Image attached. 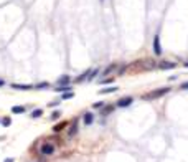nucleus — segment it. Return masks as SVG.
<instances>
[{
    "label": "nucleus",
    "mask_w": 188,
    "mask_h": 162,
    "mask_svg": "<svg viewBox=\"0 0 188 162\" xmlns=\"http://www.w3.org/2000/svg\"><path fill=\"white\" fill-rule=\"evenodd\" d=\"M40 154H41L43 157H50V156H53L54 154V144L53 142H45V144H41V147H40Z\"/></svg>",
    "instance_id": "obj_1"
},
{
    "label": "nucleus",
    "mask_w": 188,
    "mask_h": 162,
    "mask_svg": "<svg viewBox=\"0 0 188 162\" xmlns=\"http://www.w3.org/2000/svg\"><path fill=\"white\" fill-rule=\"evenodd\" d=\"M154 53L155 55H162V46H160V37L155 35L154 37Z\"/></svg>",
    "instance_id": "obj_2"
},
{
    "label": "nucleus",
    "mask_w": 188,
    "mask_h": 162,
    "mask_svg": "<svg viewBox=\"0 0 188 162\" xmlns=\"http://www.w3.org/2000/svg\"><path fill=\"white\" fill-rule=\"evenodd\" d=\"M132 101H134L132 98H122V99L117 101V106H119V108H125V106H130Z\"/></svg>",
    "instance_id": "obj_3"
},
{
    "label": "nucleus",
    "mask_w": 188,
    "mask_h": 162,
    "mask_svg": "<svg viewBox=\"0 0 188 162\" xmlns=\"http://www.w3.org/2000/svg\"><path fill=\"white\" fill-rule=\"evenodd\" d=\"M83 121H84V124H86V126L92 124V121H94V116H92V112H84Z\"/></svg>",
    "instance_id": "obj_4"
},
{
    "label": "nucleus",
    "mask_w": 188,
    "mask_h": 162,
    "mask_svg": "<svg viewBox=\"0 0 188 162\" xmlns=\"http://www.w3.org/2000/svg\"><path fill=\"white\" fill-rule=\"evenodd\" d=\"M54 91L56 93H69L71 91V86L69 84H59L58 88H54Z\"/></svg>",
    "instance_id": "obj_5"
},
{
    "label": "nucleus",
    "mask_w": 188,
    "mask_h": 162,
    "mask_svg": "<svg viewBox=\"0 0 188 162\" xmlns=\"http://www.w3.org/2000/svg\"><path fill=\"white\" fill-rule=\"evenodd\" d=\"M12 88L21 89V91H28V89H31V88H35V86H30V84H12Z\"/></svg>",
    "instance_id": "obj_6"
},
{
    "label": "nucleus",
    "mask_w": 188,
    "mask_h": 162,
    "mask_svg": "<svg viewBox=\"0 0 188 162\" xmlns=\"http://www.w3.org/2000/svg\"><path fill=\"white\" fill-rule=\"evenodd\" d=\"M76 132H78V124H76V122H73V124L69 126V129H68V136L73 137Z\"/></svg>",
    "instance_id": "obj_7"
},
{
    "label": "nucleus",
    "mask_w": 188,
    "mask_h": 162,
    "mask_svg": "<svg viewBox=\"0 0 188 162\" xmlns=\"http://www.w3.org/2000/svg\"><path fill=\"white\" fill-rule=\"evenodd\" d=\"M168 91H170V88H162V89H159V91L152 93V96H154V98H159V96L165 94V93H168Z\"/></svg>",
    "instance_id": "obj_8"
},
{
    "label": "nucleus",
    "mask_w": 188,
    "mask_h": 162,
    "mask_svg": "<svg viewBox=\"0 0 188 162\" xmlns=\"http://www.w3.org/2000/svg\"><path fill=\"white\" fill-rule=\"evenodd\" d=\"M12 112L13 114H23V112H25V106H13Z\"/></svg>",
    "instance_id": "obj_9"
},
{
    "label": "nucleus",
    "mask_w": 188,
    "mask_h": 162,
    "mask_svg": "<svg viewBox=\"0 0 188 162\" xmlns=\"http://www.w3.org/2000/svg\"><path fill=\"white\" fill-rule=\"evenodd\" d=\"M117 91V88L112 86V88H104V89H101L99 94H109V93H116Z\"/></svg>",
    "instance_id": "obj_10"
},
{
    "label": "nucleus",
    "mask_w": 188,
    "mask_h": 162,
    "mask_svg": "<svg viewBox=\"0 0 188 162\" xmlns=\"http://www.w3.org/2000/svg\"><path fill=\"white\" fill-rule=\"evenodd\" d=\"M64 127H66V122H61V124H56L53 129H54V132H59V131H63Z\"/></svg>",
    "instance_id": "obj_11"
},
{
    "label": "nucleus",
    "mask_w": 188,
    "mask_h": 162,
    "mask_svg": "<svg viewBox=\"0 0 188 162\" xmlns=\"http://www.w3.org/2000/svg\"><path fill=\"white\" fill-rule=\"evenodd\" d=\"M43 114L41 109H33V112H31V117H40Z\"/></svg>",
    "instance_id": "obj_12"
},
{
    "label": "nucleus",
    "mask_w": 188,
    "mask_h": 162,
    "mask_svg": "<svg viewBox=\"0 0 188 162\" xmlns=\"http://www.w3.org/2000/svg\"><path fill=\"white\" fill-rule=\"evenodd\" d=\"M112 70H116V65H109V66L104 70V73H102V75H109V73H111Z\"/></svg>",
    "instance_id": "obj_13"
},
{
    "label": "nucleus",
    "mask_w": 188,
    "mask_h": 162,
    "mask_svg": "<svg viewBox=\"0 0 188 162\" xmlns=\"http://www.w3.org/2000/svg\"><path fill=\"white\" fill-rule=\"evenodd\" d=\"M68 81H69V76H61V78L58 79V83H59V84H66Z\"/></svg>",
    "instance_id": "obj_14"
},
{
    "label": "nucleus",
    "mask_w": 188,
    "mask_h": 162,
    "mask_svg": "<svg viewBox=\"0 0 188 162\" xmlns=\"http://www.w3.org/2000/svg\"><path fill=\"white\" fill-rule=\"evenodd\" d=\"M2 124H4V126H10V124H12V119H10V117H4V119H2Z\"/></svg>",
    "instance_id": "obj_15"
},
{
    "label": "nucleus",
    "mask_w": 188,
    "mask_h": 162,
    "mask_svg": "<svg viewBox=\"0 0 188 162\" xmlns=\"http://www.w3.org/2000/svg\"><path fill=\"white\" fill-rule=\"evenodd\" d=\"M160 66H162V68H173V66H175V63H162Z\"/></svg>",
    "instance_id": "obj_16"
},
{
    "label": "nucleus",
    "mask_w": 188,
    "mask_h": 162,
    "mask_svg": "<svg viewBox=\"0 0 188 162\" xmlns=\"http://www.w3.org/2000/svg\"><path fill=\"white\" fill-rule=\"evenodd\" d=\"M97 73H99V70H94V71H91V75H89V76H88V79H89V81H91V79H92V78H94V76H96V75H97Z\"/></svg>",
    "instance_id": "obj_17"
},
{
    "label": "nucleus",
    "mask_w": 188,
    "mask_h": 162,
    "mask_svg": "<svg viewBox=\"0 0 188 162\" xmlns=\"http://www.w3.org/2000/svg\"><path fill=\"white\" fill-rule=\"evenodd\" d=\"M59 116H61V112H59V111H54L53 114H51V117H53V119H58Z\"/></svg>",
    "instance_id": "obj_18"
},
{
    "label": "nucleus",
    "mask_w": 188,
    "mask_h": 162,
    "mask_svg": "<svg viewBox=\"0 0 188 162\" xmlns=\"http://www.w3.org/2000/svg\"><path fill=\"white\" fill-rule=\"evenodd\" d=\"M46 86H48L46 83H41V84H36V86H35V89H43V88H46Z\"/></svg>",
    "instance_id": "obj_19"
},
{
    "label": "nucleus",
    "mask_w": 188,
    "mask_h": 162,
    "mask_svg": "<svg viewBox=\"0 0 188 162\" xmlns=\"http://www.w3.org/2000/svg\"><path fill=\"white\" fill-rule=\"evenodd\" d=\"M68 98H73V93H64L63 94V99H68Z\"/></svg>",
    "instance_id": "obj_20"
},
{
    "label": "nucleus",
    "mask_w": 188,
    "mask_h": 162,
    "mask_svg": "<svg viewBox=\"0 0 188 162\" xmlns=\"http://www.w3.org/2000/svg\"><path fill=\"white\" fill-rule=\"evenodd\" d=\"M102 106H104V103H102V101H101V103H96V104H94V108H102Z\"/></svg>",
    "instance_id": "obj_21"
},
{
    "label": "nucleus",
    "mask_w": 188,
    "mask_h": 162,
    "mask_svg": "<svg viewBox=\"0 0 188 162\" xmlns=\"http://www.w3.org/2000/svg\"><path fill=\"white\" fill-rule=\"evenodd\" d=\"M58 104H59V101H53V103H51L50 106H51V108H54V106H58Z\"/></svg>",
    "instance_id": "obj_22"
},
{
    "label": "nucleus",
    "mask_w": 188,
    "mask_h": 162,
    "mask_svg": "<svg viewBox=\"0 0 188 162\" xmlns=\"http://www.w3.org/2000/svg\"><path fill=\"white\" fill-rule=\"evenodd\" d=\"M180 88H182V89H188V83H183Z\"/></svg>",
    "instance_id": "obj_23"
},
{
    "label": "nucleus",
    "mask_w": 188,
    "mask_h": 162,
    "mask_svg": "<svg viewBox=\"0 0 188 162\" xmlns=\"http://www.w3.org/2000/svg\"><path fill=\"white\" fill-rule=\"evenodd\" d=\"M4 162H13V159H5Z\"/></svg>",
    "instance_id": "obj_24"
},
{
    "label": "nucleus",
    "mask_w": 188,
    "mask_h": 162,
    "mask_svg": "<svg viewBox=\"0 0 188 162\" xmlns=\"http://www.w3.org/2000/svg\"><path fill=\"white\" fill-rule=\"evenodd\" d=\"M4 84H5V81L4 79H0V86H4Z\"/></svg>",
    "instance_id": "obj_25"
},
{
    "label": "nucleus",
    "mask_w": 188,
    "mask_h": 162,
    "mask_svg": "<svg viewBox=\"0 0 188 162\" xmlns=\"http://www.w3.org/2000/svg\"><path fill=\"white\" fill-rule=\"evenodd\" d=\"M185 66H187V68H188V61H185Z\"/></svg>",
    "instance_id": "obj_26"
}]
</instances>
